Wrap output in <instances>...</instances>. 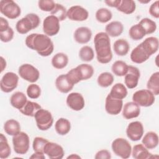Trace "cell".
Returning <instances> with one entry per match:
<instances>
[{"instance_id": "obj_20", "label": "cell", "mask_w": 159, "mask_h": 159, "mask_svg": "<svg viewBox=\"0 0 159 159\" xmlns=\"http://www.w3.org/2000/svg\"><path fill=\"white\" fill-rule=\"evenodd\" d=\"M92 37V32L87 27H80L74 32L75 40L80 44H84L89 42Z\"/></svg>"}, {"instance_id": "obj_35", "label": "cell", "mask_w": 159, "mask_h": 159, "mask_svg": "<svg viewBox=\"0 0 159 159\" xmlns=\"http://www.w3.org/2000/svg\"><path fill=\"white\" fill-rule=\"evenodd\" d=\"M129 65L122 60L116 61L112 65L111 70L112 73L117 76H125L128 71Z\"/></svg>"}, {"instance_id": "obj_50", "label": "cell", "mask_w": 159, "mask_h": 159, "mask_svg": "<svg viewBox=\"0 0 159 159\" xmlns=\"http://www.w3.org/2000/svg\"><path fill=\"white\" fill-rule=\"evenodd\" d=\"M9 27L7 20L2 17H0V32H3Z\"/></svg>"}, {"instance_id": "obj_18", "label": "cell", "mask_w": 159, "mask_h": 159, "mask_svg": "<svg viewBox=\"0 0 159 159\" xmlns=\"http://www.w3.org/2000/svg\"><path fill=\"white\" fill-rule=\"evenodd\" d=\"M67 106L73 111H79L83 109L85 105L83 96L79 93H71L66 98Z\"/></svg>"}, {"instance_id": "obj_23", "label": "cell", "mask_w": 159, "mask_h": 159, "mask_svg": "<svg viewBox=\"0 0 159 159\" xmlns=\"http://www.w3.org/2000/svg\"><path fill=\"white\" fill-rule=\"evenodd\" d=\"M141 44L150 56L155 53L158 50V39L155 37H149L145 39Z\"/></svg>"}, {"instance_id": "obj_42", "label": "cell", "mask_w": 159, "mask_h": 159, "mask_svg": "<svg viewBox=\"0 0 159 159\" xmlns=\"http://www.w3.org/2000/svg\"><path fill=\"white\" fill-rule=\"evenodd\" d=\"M79 57L83 61L89 62L93 60L94 53L93 48L88 45L83 46L79 51Z\"/></svg>"}, {"instance_id": "obj_51", "label": "cell", "mask_w": 159, "mask_h": 159, "mask_svg": "<svg viewBox=\"0 0 159 159\" xmlns=\"http://www.w3.org/2000/svg\"><path fill=\"white\" fill-rule=\"evenodd\" d=\"M121 0H107L104 1V2L109 7H117L120 4Z\"/></svg>"}, {"instance_id": "obj_1", "label": "cell", "mask_w": 159, "mask_h": 159, "mask_svg": "<svg viewBox=\"0 0 159 159\" xmlns=\"http://www.w3.org/2000/svg\"><path fill=\"white\" fill-rule=\"evenodd\" d=\"M25 43L28 48L36 51L42 57H48L53 52V43L45 34H31L27 36Z\"/></svg>"}, {"instance_id": "obj_27", "label": "cell", "mask_w": 159, "mask_h": 159, "mask_svg": "<svg viewBox=\"0 0 159 159\" xmlns=\"http://www.w3.org/2000/svg\"><path fill=\"white\" fill-rule=\"evenodd\" d=\"M142 142L147 149H153L158 144V136L156 132L150 131L144 135Z\"/></svg>"}, {"instance_id": "obj_37", "label": "cell", "mask_w": 159, "mask_h": 159, "mask_svg": "<svg viewBox=\"0 0 159 159\" xmlns=\"http://www.w3.org/2000/svg\"><path fill=\"white\" fill-rule=\"evenodd\" d=\"M11 153V147L7 140L3 134H0V158L5 159L9 157Z\"/></svg>"}, {"instance_id": "obj_24", "label": "cell", "mask_w": 159, "mask_h": 159, "mask_svg": "<svg viewBox=\"0 0 159 159\" xmlns=\"http://www.w3.org/2000/svg\"><path fill=\"white\" fill-rule=\"evenodd\" d=\"M106 33L112 37H118L122 34L124 30V25L119 21H112L106 25Z\"/></svg>"}, {"instance_id": "obj_33", "label": "cell", "mask_w": 159, "mask_h": 159, "mask_svg": "<svg viewBox=\"0 0 159 159\" xmlns=\"http://www.w3.org/2000/svg\"><path fill=\"white\" fill-rule=\"evenodd\" d=\"M109 94L114 98L123 99L127 95V90L124 84L118 83L112 87Z\"/></svg>"}, {"instance_id": "obj_14", "label": "cell", "mask_w": 159, "mask_h": 159, "mask_svg": "<svg viewBox=\"0 0 159 159\" xmlns=\"http://www.w3.org/2000/svg\"><path fill=\"white\" fill-rule=\"evenodd\" d=\"M67 17L73 21H84L89 16L88 11L81 6L76 5L71 6L67 11Z\"/></svg>"}, {"instance_id": "obj_29", "label": "cell", "mask_w": 159, "mask_h": 159, "mask_svg": "<svg viewBox=\"0 0 159 159\" xmlns=\"http://www.w3.org/2000/svg\"><path fill=\"white\" fill-rule=\"evenodd\" d=\"M68 63V57L64 53H57L52 58V65L56 69H63Z\"/></svg>"}, {"instance_id": "obj_40", "label": "cell", "mask_w": 159, "mask_h": 159, "mask_svg": "<svg viewBox=\"0 0 159 159\" xmlns=\"http://www.w3.org/2000/svg\"><path fill=\"white\" fill-rule=\"evenodd\" d=\"M139 24L143 29L145 35L153 34L157 29L156 22L148 18L142 19Z\"/></svg>"}, {"instance_id": "obj_2", "label": "cell", "mask_w": 159, "mask_h": 159, "mask_svg": "<svg viewBox=\"0 0 159 159\" xmlns=\"http://www.w3.org/2000/svg\"><path fill=\"white\" fill-rule=\"evenodd\" d=\"M94 43L98 61L102 64L109 63L112 58L109 36L106 32H99L94 36Z\"/></svg>"}, {"instance_id": "obj_39", "label": "cell", "mask_w": 159, "mask_h": 159, "mask_svg": "<svg viewBox=\"0 0 159 159\" xmlns=\"http://www.w3.org/2000/svg\"><path fill=\"white\" fill-rule=\"evenodd\" d=\"M129 34L130 37L134 40H141L144 37L145 35H146L143 29L139 23L132 25L130 28Z\"/></svg>"}, {"instance_id": "obj_36", "label": "cell", "mask_w": 159, "mask_h": 159, "mask_svg": "<svg viewBox=\"0 0 159 159\" xmlns=\"http://www.w3.org/2000/svg\"><path fill=\"white\" fill-rule=\"evenodd\" d=\"M136 8V4L133 0H122L117 9L125 14H130L133 13Z\"/></svg>"}, {"instance_id": "obj_6", "label": "cell", "mask_w": 159, "mask_h": 159, "mask_svg": "<svg viewBox=\"0 0 159 159\" xmlns=\"http://www.w3.org/2000/svg\"><path fill=\"white\" fill-rule=\"evenodd\" d=\"M12 145L14 152L19 155L25 154L30 145V140L29 135L24 132H20L12 137Z\"/></svg>"}, {"instance_id": "obj_11", "label": "cell", "mask_w": 159, "mask_h": 159, "mask_svg": "<svg viewBox=\"0 0 159 159\" xmlns=\"http://www.w3.org/2000/svg\"><path fill=\"white\" fill-rule=\"evenodd\" d=\"M19 76L14 72H7L2 77L0 88L4 93H10L15 89L18 84Z\"/></svg>"}, {"instance_id": "obj_7", "label": "cell", "mask_w": 159, "mask_h": 159, "mask_svg": "<svg viewBox=\"0 0 159 159\" xmlns=\"http://www.w3.org/2000/svg\"><path fill=\"white\" fill-rule=\"evenodd\" d=\"M0 12L6 17L14 19L20 16L21 10L19 5L12 0H1Z\"/></svg>"}, {"instance_id": "obj_8", "label": "cell", "mask_w": 159, "mask_h": 159, "mask_svg": "<svg viewBox=\"0 0 159 159\" xmlns=\"http://www.w3.org/2000/svg\"><path fill=\"white\" fill-rule=\"evenodd\" d=\"M37 126L40 130H47L53 123V118L50 111L44 109H40L34 116Z\"/></svg>"}, {"instance_id": "obj_17", "label": "cell", "mask_w": 159, "mask_h": 159, "mask_svg": "<svg viewBox=\"0 0 159 159\" xmlns=\"http://www.w3.org/2000/svg\"><path fill=\"white\" fill-rule=\"evenodd\" d=\"M140 76L139 70L134 66L129 65L128 71L125 75L124 83L125 86L129 89H133L138 85Z\"/></svg>"}, {"instance_id": "obj_47", "label": "cell", "mask_w": 159, "mask_h": 159, "mask_svg": "<svg viewBox=\"0 0 159 159\" xmlns=\"http://www.w3.org/2000/svg\"><path fill=\"white\" fill-rule=\"evenodd\" d=\"M13 37L14 30L11 27L3 32H0V39L2 42H9L13 39Z\"/></svg>"}, {"instance_id": "obj_3", "label": "cell", "mask_w": 159, "mask_h": 159, "mask_svg": "<svg viewBox=\"0 0 159 159\" xmlns=\"http://www.w3.org/2000/svg\"><path fill=\"white\" fill-rule=\"evenodd\" d=\"M94 68L91 65L83 63L70 70L67 75L70 80L75 84L81 81L91 78L94 74Z\"/></svg>"}, {"instance_id": "obj_43", "label": "cell", "mask_w": 159, "mask_h": 159, "mask_svg": "<svg viewBox=\"0 0 159 159\" xmlns=\"http://www.w3.org/2000/svg\"><path fill=\"white\" fill-rule=\"evenodd\" d=\"M51 15L55 16L60 21H63L66 18L67 11L61 4L56 3L54 9L50 12Z\"/></svg>"}, {"instance_id": "obj_32", "label": "cell", "mask_w": 159, "mask_h": 159, "mask_svg": "<svg viewBox=\"0 0 159 159\" xmlns=\"http://www.w3.org/2000/svg\"><path fill=\"white\" fill-rule=\"evenodd\" d=\"M41 108L40 105L37 102L27 101L24 106L19 111L25 116L29 117H34L37 111Z\"/></svg>"}, {"instance_id": "obj_48", "label": "cell", "mask_w": 159, "mask_h": 159, "mask_svg": "<svg viewBox=\"0 0 159 159\" xmlns=\"http://www.w3.org/2000/svg\"><path fill=\"white\" fill-rule=\"evenodd\" d=\"M150 14L155 18L159 17V1H156L152 3L149 8Z\"/></svg>"}, {"instance_id": "obj_54", "label": "cell", "mask_w": 159, "mask_h": 159, "mask_svg": "<svg viewBox=\"0 0 159 159\" xmlns=\"http://www.w3.org/2000/svg\"><path fill=\"white\" fill-rule=\"evenodd\" d=\"M80 158L81 157L77 154H71L67 157V158Z\"/></svg>"}, {"instance_id": "obj_53", "label": "cell", "mask_w": 159, "mask_h": 159, "mask_svg": "<svg viewBox=\"0 0 159 159\" xmlns=\"http://www.w3.org/2000/svg\"><path fill=\"white\" fill-rule=\"evenodd\" d=\"M6 67V61L2 57H1V72H2Z\"/></svg>"}, {"instance_id": "obj_34", "label": "cell", "mask_w": 159, "mask_h": 159, "mask_svg": "<svg viewBox=\"0 0 159 159\" xmlns=\"http://www.w3.org/2000/svg\"><path fill=\"white\" fill-rule=\"evenodd\" d=\"M147 87L154 95L159 94V72L157 71L153 73L147 83Z\"/></svg>"}, {"instance_id": "obj_28", "label": "cell", "mask_w": 159, "mask_h": 159, "mask_svg": "<svg viewBox=\"0 0 159 159\" xmlns=\"http://www.w3.org/2000/svg\"><path fill=\"white\" fill-rule=\"evenodd\" d=\"M113 48L117 55L125 56L129 52L130 45L127 40L124 39H120L115 41L113 45Z\"/></svg>"}, {"instance_id": "obj_52", "label": "cell", "mask_w": 159, "mask_h": 159, "mask_svg": "<svg viewBox=\"0 0 159 159\" xmlns=\"http://www.w3.org/2000/svg\"><path fill=\"white\" fill-rule=\"evenodd\" d=\"M30 158L34 159H45V157L44 155V153L42 152H35L30 157Z\"/></svg>"}, {"instance_id": "obj_22", "label": "cell", "mask_w": 159, "mask_h": 159, "mask_svg": "<svg viewBox=\"0 0 159 159\" xmlns=\"http://www.w3.org/2000/svg\"><path fill=\"white\" fill-rule=\"evenodd\" d=\"M55 86L60 92L68 93L73 88L74 84L70 81L66 74H63L56 78Z\"/></svg>"}, {"instance_id": "obj_21", "label": "cell", "mask_w": 159, "mask_h": 159, "mask_svg": "<svg viewBox=\"0 0 159 159\" xmlns=\"http://www.w3.org/2000/svg\"><path fill=\"white\" fill-rule=\"evenodd\" d=\"M140 113V106L134 102H128L124 104L122 109V116L126 119L137 117Z\"/></svg>"}, {"instance_id": "obj_12", "label": "cell", "mask_w": 159, "mask_h": 159, "mask_svg": "<svg viewBox=\"0 0 159 159\" xmlns=\"http://www.w3.org/2000/svg\"><path fill=\"white\" fill-rule=\"evenodd\" d=\"M60 29V20L54 16L50 15L46 17L43 21V31L49 36L57 35Z\"/></svg>"}, {"instance_id": "obj_5", "label": "cell", "mask_w": 159, "mask_h": 159, "mask_svg": "<svg viewBox=\"0 0 159 159\" xmlns=\"http://www.w3.org/2000/svg\"><path fill=\"white\" fill-rule=\"evenodd\" d=\"M111 147L114 154L122 158H128L131 155L132 147L130 143L124 138L114 139L112 142Z\"/></svg>"}, {"instance_id": "obj_4", "label": "cell", "mask_w": 159, "mask_h": 159, "mask_svg": "<svg viewBox=\"0 0 159 159\" xmlns=\"http://www.w3.org/2000/svg\"><path fill=\"white\" fill-rule=\"evenodd\" d=\"M40 23V19L38 15L34 13H29L17 22L16 29L18 33L25 34L31 30L37 28Z\"/></svg>"}, {"instance_id": "obj_13", "label": "cell", "mask_w": 159, "mask_h": 159, "mask_svg": "<svg viewBox=\"0 0 159 159\" xmlns=\"http://www.w3.org/2000/svg\"><path fill=\"white\" fill-rule=\"evenodd\" d=\"M143 132V124L139 121L130 122L126 129L127 136L132 141H138L141 139Z\"/></svg>"}, {"instance_id": "obj_25", "label": "cell", "mask_w": 159, "mask_h": 159, "mask_svg": "<svg viewBox=\"0 0 159 159\" xmlns=\"http://www.w3.org/2000/svg\"><path fill=\"white\" fill-rule=\"evenodd\" d=\"M27 101L25 94L20 91H17L13 93L10 98V102L12 107L20 110Z\"/></svg>"}, {"instance_id": "obj_55", "label": "cell", "mask_w": 159, "mask_h": 159, "mask_svg": "<svg viewBox=\"0 0 159 159\" xmlns=\"http://www.w3.org/2000/svg\"><path fill=\"white\" fill-rule=\"evenodd\" d=\"M150 1V0H148V1H139L140 2H141V3H148V2H149Z\"/></svg>"}, {"instance_id": "obj_9", "label": "cell", "mask_w": 159, "mask_h": 159, "mask_svg": "<svg viewBox=\"0 0 159 159\" xmlns=\"http://www.w3.org/2000/svg\"><path fill=\"white\" fill-rule=\"evenodd\" d=\"M155 95L148 89H140L135 92L132 100L139 106L149 107L155 102Z\"/></svg>"}, {"instance_id": "obj_31", "label": "cell", "mask_w": 159, "mask_h": 159, "mask_svg": "<svg viewBox=\"0 0 159 159\" xmlns=\"http://www.w3.org/2000/svg\"><path fill=\"white\" fill-rule=\"evenodd\" d=\"M4 130L9 135L14 136L20 132V125L15 119H9L4 124Z\"/></svg>"}, {"instance_id": "obj_26", "label": "cell", "mask_w": 159, "mask_h": 159, "mask_svg": "<svg viewBox=\"0 0 159 159\" xmlns=\"http://www.w3.org/2000/svg\"><path fill=\"white\" fill-rule=\"evenodd\" d=\"M131 154L135 159H147L150 158L152 154L143 144H137L132 149Z\"/></svg>"}, {"instance_id": "obj_44", "label": "cell", "mask_w": 159, "mask_h": 159, "mask_svg": "<svg viewBox=\"0 0 159 159\" xmlns=\"http://www.w3.org/2000/svg\"><path fill=\"white\" fill-rule=\"evenodd\" d=\"M48 142L46 139L41 137H36L34 139L32 143L33 150L35 152L43 153V149L46 143Z\"/></svg>"}, {"instance_id": "obj_45", "label": "cell", "mask_w": 159, "mask_h": 159, "mask_svg": "<svg viewBox=\"0 0 159 159\" xmlns=\"http://www.w3.org/2000/svg\"><path fill=\"white\" fill-rule=\"evenodd\" d=\"M27 94L30 99H37L41 94V89L38 84L32 83L27 88Z\"/></svg>"}, {"instance_id": "obj_49", "label": "cell", "mask_w": 159, "mask_h": 159, "mask_svg": "<svg viewBox=\"0 0 159 159\" xmlns=\"http://www.w3.org/2000/svg\"><path fill=\"white\" fill-rule=\"evenodd\" d=\"M94 158L96 159H110L111 158V155L107 150H101L96 153Z\"/></svg>"}, {"instance_id": "obj_10", "label": "cell", "mask_w": 159, "mask_h": 159, "mask_svg": "<svg viewBox=\"0 0 159 159\" xmlns=\"http://www.w3.org/2000/svg\"><path fill=\"white\" fill-rule=\"evenodd\" d=\"M18 73L22 79L32 83H35L40 76V73L37 68L29 63L20 66Z\"/></svg>"}, {"instance_id": "obj_30", "label": "cell", "mask_w": 159, "mask_h": 159, "mask_svg": "<svg viewBox=\"0 0 159 159\" xmlns=\"http://www.w3.org/2000/svg\"><path fill=\"white\" fill-rule=\"evenodd\" d=\"M55 129L57 134L60 135H65L70 131L71 123L67 119L61 117L56 121Z\"/></svg>"}, {"instance_id": "obj_19", "label": "cell", "mask_w": 159, "mask_h": 159, "mask_svg": "<svg viewBox=\"0 0 159 159\" xmlns=\"http://www.w3.org/2000/svg\"><path fill=\"white\" fill-rule=\"evenodd\" d=\"M150 56L142 47L141 43L135 47L131 52L130 59L134 63L140 64L146 61Z\"/></svg>"}, {"instance_id": "obj_46", "label": "cell", "mask_w": 159, "mask_h": 159, "mask_svg": "<svg viewBox=\"0 0 159 159\" xmlns=\"http://www.w3.org/2000/svg\"><path fill=\"white\" fill-rule=\"evenodd\" d=\"M56 3L52 0H40L38 2L39 9L43 11L51 12L55 7Z\"/></svg>"}, {"instance_id": "obj_38", "label": "cell", "mask_w": 159, "mask_h": 159, "mask_svg": "<svg viewBox=\"0 0 159 159\" xmlns=\"http://www.w3.org/2000/svg\"><path fill=\"white\" fill-rule=\"evenodd\" d=\"M97 82L99 86L107 88L113 83L114 76L109 72H103L98 76Z\"/></svg>"}, {"instance_id": "obj_16", "label": "cell", "mask_w": 159, "mask_h": 159, "mask_svg": "<svg viewBox=\"0 0 159 159\" xmlns=\"http://www.w3.org/2000/svg\"><path fill=\"white\" fill-rule=\"evenodd\" d=\"M43 153L51 159H61L65 154L63 148L60 145L49 141L45 145Z\"/></svg>"}, {"instance_id": "obj_15", "label": "cell", "mask_w": 159, "mask_h": 159, "mask_svg": "<svg viewBox=\"0 0 159 159\" xmlns=\"http://www.w3.org/2000/svg\"><path fill=\"white\" fill-rule=\"evenodd\" d=\"M123 101L112 97L109 94L107 96L105 101L106 111L111 115H117L122 109Z\"/></svg>"}, {"instance_id": "obj_41", "label": "cell", "mask_w": 159, "mask_h": 159, "mask_svg": "<svg viewBox=\"0 0 159 159\" xmlns=\"http://www.w3.org/2000/svg\"><path fill=\"white\" fill-rule=\"evenodd\" d=\"M96 19L101 23H106L109 21L112 17V14L107 8H100L96 12Z\"/></svg>"}]
</instances>
